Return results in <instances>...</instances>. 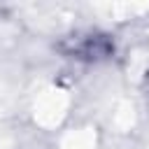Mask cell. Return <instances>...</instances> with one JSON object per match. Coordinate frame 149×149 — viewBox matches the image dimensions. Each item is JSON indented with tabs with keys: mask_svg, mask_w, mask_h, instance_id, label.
<instances>
[{
	"mask_svg": "<svg viewBox=\"0 0 149 149\" xmlns=\"http://www.w3.org/2000/svg\"><path fill=\"white\" fill-rule=\"evenodd\" d=\"M61 49L70 56V58H79V61H100L107 58L114 51V44L107 35L100 33H77L72 37H65V42L61 44Z\"/></svg>",
	"mask_w": 149,
	"mask_h": 149,
	"instance_id": "1",
	"label": "cell"
}]
</instances>
